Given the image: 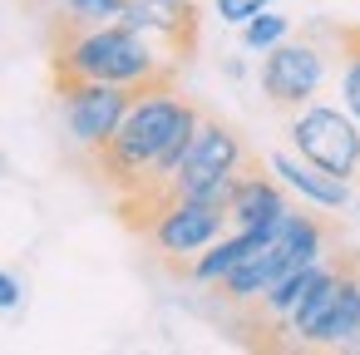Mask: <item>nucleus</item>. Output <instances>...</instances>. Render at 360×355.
I'll use <instances>...</instances> for the list:
<instances>
[{"label":"nucleus","mask_w":360,"mask_h":355,"mask_svg":"<svg viewBox=\"0 0 360 355\" xmlns=\"http://www.w3.org/2000/svg\"><path fill=\"white\" fill-rule=\"evenodd\" d=\"M178 65H168L139 30L109 20V25H75L65 20L55 30V79H89V84H119L134 94L173 89Z\"/></svg>","instance_id":"obj_1"},{"label":"nucleus","mask_w":360,"mask_h":355,"mask_svg":"<svg viewBox=\"0 0 360 355\" xmlns=\"http://www.w3.org/2000/svg\"><path fill=\"white\" fill-rule=\"evenodd\" d=\"M247 163L252 158H247L242 138L227 124H217V119L202 114L198 138H193L188 158L178 163V173L168 183V202H212V207H227Z\"/></svg>","instance_id":"obj_2"},{"label":"nucleus","mask_w":360,"mask_h":355,"mask_svg":"<svg viewBox=\"0 0 360 355\" xmlns=\"http://www.w3.org/2000/svg\"><path fill=\"white\" fill-rule=\"evenodd\" d=\"M326 257V227L306 212H286L281 227L271 232L266 247H257L227 281H222V296L227 301H262L281 276H291L296 266H311Z\"/></svg>","instance_id":"obj_3"},{"label":"nucleus","mask_w":360,"mask_h":355,"mask_svg":"<svg viewBox=\"0 0 360 355\" xmlns=\"http://www.w3.org/2000/svg\"><path fill=\"white\" fill-rule=\"evenodd\" d=\"M291 143H296V158H306L311 168L340 178V183L360 178V124L345 109L306 104L291 119Z\"/></svg>","instance_id":"obj_4"},{"label":"nucleus","mask_w":360,"mask_h":355,"mask_svg":"<svg viewBox=\"0 0 360 355\" xmlns=\"http://www.w3.org/2000/svg\"><path fill=\"white\" fill-rule=\"evenodd\" d=\"M55 94H60V114H65V129L70 138L84 148V153H99L119 124L129 119L134 109V89H119V84H89V79H55Z\"/></svg>","instance_id":"obj_5"},{"label":"nucleus","mask_w":360,"mask_h":355,"mask_svg":"<svg viewBox=\"0 0 360 355\" xmlns=\"http://www.w3.org/2000/svg\"><path fill=\"white\" fill-rule=\"evenodd\" d=\"M257 79H262V94L276 109H306L326 84V55L311 40H281L276 50L262 55Z\"/></svg>","instance_id":"obj_6"},{"label":"nucleus","mask_w":360,"mask_h":355,"mask_svg":"<svg viewBox=\"0 0 360 355\" xmlns=\"http://www.w3.org/2000/svg\"><path fill=\"white\" fill-rule=\"evenodd\" d=\"M119 25L139 30L168 65H183L198 50V6L193 0H134Z\"/></svg>","instance_id":"obj_7"},{"label":"nucleus","mask_w":360,"mask_h":355,"mask_svg":"<svg viewBox=\"0 0 360 355\" xmlns=\"http://www.w3.org/2000/svg\"><path fill=\"white\" fill-rule=\"evenodd\" d=\"M222 227H227V207H212V202H168L158 212V222L148 227V237L168 257H198V252H207L222 237Z\"/></svg>","instance_id":"obj_8"},{"label":"nucleus","mask_w":360,"mask_h":355,"mask_svg":"<svg viewBox=\"0 0 360 355\" xmlns=\"http://www.w3.org/2000/svg\"><path fill=\"white\" fill-rule=\"evenodd\" d=\"M286 212H291V207H286V193H281L271 178H262V168L247 163L242 178H237V188H232L227 222H232V227H276Z\"/></svg>","instance_id":"obj_9"},{"label":"nucleus","mask_w":360,"mask_h":355,"mask_svg":"<svg viewBox=\"0 0 360 355\" xmlns=\"http://www.w3.org/2000/svg\"><path fill=\"white\" fill-rule=\"evenodd\" d=\"M271 173H276L291 193H301L311 207H326V212L350 207V183H340V178H330V173L311 168V163H306V158H296V153H271Z\"/></svg>","instance_id":"obj_10"},{"label":"nucleus","mask_w":360,"mask_h":355,"mask_svg":"<svg viewBox=\"0 0 360 355\" xmlns=\"http://www.w3.org/2000/svg\"><path fill=\"white\" fill-rule=\"evenodd\" d=\"M276 227H281V222H276ZM276 227H237L232 237H217V242H212L207 252H198V262L188 266V271H193V281L222 286V281H227V276H232V271H237L257 247H266V242H271V232H276Z\"/></svg>","instance_id":"obj_11"},{"label":"nucleus","mask_w":360,"mask_h":355,"mask_svg":"<svg viewBox=\"0 0 360 355\" xmlns=\"http://www.w3.org/2000/svg\"><path fill=\"white\" fill-rule=\"evenodd\" d=\"M330 271H335L330 262L296 266L291 276H281V281H276V286L262 296V311H266V316H276V321H286V316H291V311H296V306H301V301H306V296H311V291H316V286H321Z\"/></svg>","instance_id":"obj_12"},{"label":"nucleus","mask_w":360,"mask_h":355,"mask_svg":"<svg viewBox=\"0 0 360 355\" xmlns=\"http://www.w3.org/2000/svg\"><path fill=\"white\" fill-rule=\"evenodd\" d=\"M335 45L345 55V65H340V99H345V114L360 124V25L335 30Z\"/></svg>","instance_id":"obj_13"},{"label":"nucleus","mask_w":360,"mask_h":355,"mask_svg":"<svg viewBox=\"0 0 360 355\" xmlns=\"http://www.w3.org/2000/svg\"><path fill=\"white\" fill-rule=\"evenodd\" d=\"M291 15H281V11H262L257 20H247L242 25V50H252V55H266V50H276L281 40H291Z\"/></svg>","instance_id":"obj_14"},{"label":"nucleus","mask_w":360,"mask_h":355,"mask_svg":"<svg viewBox=\"0 0 360 355\" xmlns=\"http://www.w3.org/2000/svg\"><path fill=\"white\" fill-rule=\"evenodd\" d=\"M129 6H134V0H60L65 20H75V25H109V20H119Z\"/></svg>","instance_id":"obj_15"},{"label":"nucleus","mask_w":360,"mask_h":355,"mask_svg":"<svg viewBox=\"0 0 360 355\" xmlns=\"http://www.w3.org/2000/svg\"><path fill=\"white\" fill-rule=\"evenodd\" d=\"M212 6H217V15L227 20V25H247V20H257L262 11H271V0H212Z\"/></svg>","instance_id":"obj_16"},{"label":"nucleus","mask_w":360,"mask_h":355,"mask_svg":"<svg viewBox=\"0 0 360 355\" xmlns=\"http://www.w3.org/2000/svg\"><path fill=\"white\" fill-rule=\"evenodd\" d=\"M20 296H25V291H20V281H15L11 271H0V311H15V306H20Z\"/></svg>","instance_id":"obj_17"},{"label":"nucleus","mask_w":360,"mask_h":355,"mask_svg":"<svg viewBox=\"0 0 360 355\" xmlns=\"http://www.w3.org/2000/svg\"><path fill=\"white\" fill-rule=\"evenodd\" d=\"M330 355H360V335H350V340H345V345H335Z\"/></svg>","instance_id":"obj_18"}]
</instances>
